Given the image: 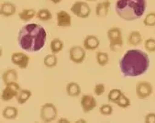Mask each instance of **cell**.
Instances as JSON below:
<instances>
[{"label": "cell", "mask_w": 155, "mask_h": 123, "mask_svg": "<svg viewBox=\"0 0 155 123\" xmlns=\"http://www.w3.org/2000/svg\"><path fill=\"white\" fill-rule=\"evenodd\" d=\"M118 66L124 77L140 76L150 67V58L143 51L131 49L127 51L120 58Z\"/></svg>", "instance_id": "6da1fadb"}, {"label": "cell", "mask_w": 155, "mask_h": 123, "mask_svg": "<svg viewBox=\"0 0 155 123\" xmlns=\"http://www.w3.org/2000/svg\"><path fill=\"white\" fill-rule=\"evenodd\" d=\"M47 40L46 29L37 23L23 26L18 34V44L25 52H37L41 51Z\"/></svg>", "instance_id": "7a4b0ae2"}, {"label": "cell", "mask_w": 155, "mask_h": 123, "mask_svg": "<svg viewBox=\"0 0 155 123\" xmlns=\"http://www.w3.org/2000/svg\"><path fill=\"white\" fill-rule=\"evenodd\" d=\"M146 8V0H117L115 10L121 19L134 21L143 16Z\"/></svg>", "instance_id": "3957f363"}, {"label": "cell", "mask_w": 155, "mask_h": 123, "mask_svg": "<svg viewBox=\"0 0 155 123\" xmlns=\"http://www.w3.org/2000/svg\"><path fill=\"white\" fill-rule=\"evenodd\" d=\"M107 39L109 41V49L111 52H117L124 44L122 32L118 27H112L107 32Z\"/></svg>", "instance_id": "277c9868"}, {"label": "cell", "mask_w": 155, "mask_h": 123, "mask_svg": "<svg viewBox=\"0 0 155 123\" xmlns=\"http://www.w3.org/2000/svg\"><path fill=\"white\" fill-rule=\"evenodd\" d=\"M41 118L45 123H51L56 119L58 116V109L53 103H45L41 108Z\"/></svg>", "instance_id": "5b68a950"}, {"label": "cell", "mask_w": 155, "mask_h": 123, "mask_svg": "<svg viewBox=\"0 0 155 123\" xmlns=\"http://www.w3.org/2000/svg\"><path fill=\"white\" fill-rule=\"evenodd\" d=\"M71 12L80 18H87L91 14V8L84 1H76L71 7Z\"/></svg>", "instance_id": "8992f818"}, {"label": "cell", "mask_w": 155, "mask_h": 123, "mask_svg": "<svg viewBox=\"0 0 155 123\" xmlns=\"http://www.w3.org/2000/svg\"><path fill=\"white\" fill-rule=\"evenodd\" d=\"M20 89H21V87H20L19 84H18V82H13V83L6 85L5 88L3 89L2 93H1L2 101L8 102L10 100H12L13 98H16Z\"/></svg>", "instance_id": "52a82bcc"}, {"label": "cell", "mask_w": 155, "mask_h": 123, "mask_svg": "<svg viewBox=\"0 0 155 123\" xmlns=\"http://www.w3.org/2000/svg\"><path fill=\"white\" fill-rule=\"evenodd\" d=\"M153 86L149 81H140L136 85V95L139 99H147L151 96Z\"/></svg>", "instance_id": "ba28073f"}, {"label": "cell", "mask_w": 155, "mask_h": 123, "mask_svg": "<svg viewBox=\"0 0 155 123\" xmlns=\"http://www.w3.org/2000/svg\"><path fill=\"white\" fill-rule=\"evenodd\" d=\"M86 50L81 46H73L69 50V59L74 64L80 65L84 63V61L86 58Z\"/></svg>", "instance_id": "9c48e42d"}, {"label": "cell", "mask_w": 155, "mask_h": 123, "mask_svg": "<svg viewBox=\"0 0 155 123\" xmlns=\"http://www.w3.org/2000/svg\"><path fill=\"white\" fill-rule=\"evenodd\" d=\"M10 60L12 64L18 66L19 69H26L29 65V56L21 52H16L11 54Z\"/></svg>", "instance_id": "30bf717a"}, {"label": "cell", "mask_w": 155, "mask_h": 123, "mask_svg": "<svg viewBox=\"0 0 155 123\" xmlns=\"http://www.w3.org/2000/svg\"><path fill=\"white\" fill-rule=\"evenodd\" d=\"M80 104H81V108L84 113H89L92 110H94L97 106V102L96 100V98L91 96V95H83L80 100Z\"/></svg>", "instance_id": "8fae6325"}, {"label": "cell", "mask_w": 155, "mask_h": 123, "mask_svg": "<svg viewBox=\"0 0 155 123\" xmlns=\"http://www.w3.org/2000/svg\"><path fill=\"white\" fill-rule=\"evenodd\" d=\"M57 26L60 28H69L72 26V17L65 10H59L56 13Z\"/></svg>", "instance_id": "7c38bea8"}, {"label": "cell", "mask_w": 155, "mask_h": 123, "mask_svg": "<svg viewBox=\"0 0 155 123\" xmlns=\"http://www.w3.org/2000/svg\"><path fill=\"white\" fill-rule=\"evenodd\" d=\"M99 46L100 41L95 35H88L83 41V47L86 51H96Z\"/></svg>", "instance_id": "4fadbf2b"}, {"label": "cell", "mask_w": 155, "mask_h": 123, "mask_svg": "<svg viewBox=\"0 0 155 123\" xmlns=\"http://www.w3.org/2000/svg\"><path fill=\"white\" fill-rule=\"evenodd\" d=\"M111 2L109 0H105L100 3H97L96 6V15L98 18H106L109 14Z\"/></svg>", "instance_id": "5bb4252c"}, {"label": "cell", "mask_w": 155, "mask_h": 123, "mask_svg": "<svg viewBox=\"0 0 155 123\" xmlns=\"http://www.w3.org/2000/svg\"><path fill=\"white\" fill-rule=\"evenodd\" d=\"M17 11L16 6L11 2H4L0 7V14L5 18H9L15 15Z\"/></svg>", "instance_id": "9a60e30c"}, {"label": "cell", "mask_w": 155, "mask_h": 123, "mask_svg": "<svg viewBox=\"0 0 155 123\" xmlns=\"http://www.w3.org/2000/svg\"><path fill=\"white\" fill-rule=\"evenodd\" d=\"M143 42L142 36L139 30H132L128 36V44L132 47L139 46Z\"/></svg>", "instance_id": "2e32d148"}, {"label": "cell", "mask_w": 155, "mask_h": 123, "mask_svg": "<svg viewBox=\"0 0 155 123\" xmlns=\"http://www.w3.org/2000/svg\"><path fill=\"white\" fill-rule=\"evenodd\" d=\"M18 75L15 69H8L2 75V80L5 85L13 82H18Z\"/></svg>", "instance_id": "e0dca14e"}, {"label": "cell", "mask_w": 155, "mask_h": 123, "mask_svg": "<svg viewBox=\"0 0 155 123\" xmlns=\"http://www.w3.org/2000/svg\"><path fill=\"white\" fill-rule=\"evenodd\" d=\"M66 94L71 98H78L81 94V86L76 82H70L66 85Z\"/></svg>", "instance_id": "ac0fdd59"}, {"label": "cell", "mask_w": 155, "mask_h": 123, "mask_svg": "<svg viewBox=\"0 0 155 123\" xmlns=\"http://www.w3.org/2000/svg\"><path fill=\"white\" fill-rule=\"evenodd\" d=\"M37 15V12L33 8H25L18 13V18L23 22H28L34 18Z\"/></svg>", "instance_id": "d6986e66"}, {"label": "cell", "mask_w": 155, "mask_h": 123, "mask_svg": "<svg viewBox=\"0 0 155 123\" xmlns=\"http://www.w3.org/2000/svg\"><path fill=\"white\" fill-rule=\"evenodd\" d=\"M31 96H32V93L29 89H20V91L18 92V94L16 98L17 102L20 105H23L28 101V99L31 98Z\"/></svg>", "instance_id": "ffe728a7"}, {"label": "cell", "mask_w": 155, "mask_h": 123, "mask_svg": "<svg viewBox=\"0 0 155 123\" xmlns=\"http://www.w3.org/2000/svg\"><path fill=\"white\" fill-rule=\"evenodd\" d=\"M2 116L6 119H15L18 116V110L16 107L8 106L2 111Z\"/></svg>", "instance_id": "44dd1931"}, {"label": "cell", "mask_w": 155, "mask_h": 123, "mask_svg": "<svg viewBox=\"0 0 155 123\" xmlns=\"http://www.w3.org/2000/svg\"><path fill=\"white\" fill-rule=\"evenodd\" d=\"M64 47V42L61 41V39H59V38L53 39L51 42V44H50L51 52V53H54V54H57V53L61 52V51H63Z\"/></svg>", "instance_id": "7402d4cb"}, {"label": "cell", "mask_w": 155, "mask_h": 123, "mask_svg": "<svg viewBox=\"0 0 155 123\" xmlns=\"http://www.w3.org/2000/svg\"><path fill=\"white\" fill-rule=\"evenodd\" d=\"M43 64L47 68H53L58 65V58L54 53L47 54L43 59Z\"/></svg>", "instance_id": "603a6c76"}, {"label": "cell", "mask_w": 155, "mask_h": 123, "mask_svg": "<svg viewBox=\"0 0 155 123\" xmlns=\"http://www.w3.org/2000/svg\"><path fill=\"white\" fill-rule=\"evenodd\" d=\"M96 60L99 66L105 67L109 63V55L105 52H97L96 55Z\"/></svg>", "instance_id": "cb8c5ba5"}, {"label": "cell", "mask_w": 155, "mask_h": 123, "mask_svg": "<svg viewBox=\"0 0 155 123\" xmlns=\"http://www.w3.org/2000/svg\"><path fill=\"white\" fill-rule=\"evenodd\" d=\"M36 18L40 20V21H49L52 18V14L51 12L48 9V8H41L37 12Z\"/></svg>", "instance_id": "d4e9b609"}, {"label": "cell", "mask_w": 155, "mask_h": 123, "mask_svg": "<svg viewBox=\"0 0 155 123\" xmlns=\"http://www.w3.org/2000/svg\"><path fill=\"white\" fill-rule=\"evenodd\" d=\"M117 107H119V108H128L130 105H131V101H130V99L125 95V94H122L120 97H119V98L116 101V103H115Z\"/></svg>", "instance_id": "484cf974"}, {"label": "cell", "mask_w": 155, "mask_h": 123, "mask_svg": "<svg viewBox=\"0 0 155 123\" xmlns=\"http://www.w3.org/2000/svg\"><path fill=\"white\" fill-rule=\"evenodd\" d=\"M123 94V92L119 88H113L109 91L107 95V99L111 103H116V101L119 98V97Z\"/></svg>", "instance_id": "4316f807"}, {"label": "cell", "mask_w": 155, "mask_h": 123, "mask_svg": "<svg viewBox=\"0 0 155 123\" xmlns=\"http://www.w3.org/2000/svg\"><path fill=\"white\" fill-rule=\"evenodd\" d=\"M143 24L146 27H154L155 26V12L148 13L143 19Z\"/></svg>", "instance_id": "83f0119b"}, {"label": "cell", "mask_w": 155, "mask_h": 123, "mask_svg": "<svg viewBox=\"0 0 155 123\" xmlns=\"http://www.w3.org/2000/svg\"><path fill=\"white\" fill-rule=\"evenodd\" d=\"M144 48H145L146 52H149V53L155 52V39L149 38V39L145 40V42H144Z\"/></svg>", "instance_id": "f1b7e54d"}, {"label": "cell", "mask_w": 155, "mask_h": 123, "mask_svg": "<svg viewBox=\"0 0 155 123\" xmlns=\"http://www.w3.org/2000/svg\"><path fill=\"white\" fill-rule=\"evenodd\" d=\"M99 112L103 116H110L113 113V108L110 104H103L99 108Z\"/></svg>", "instance_id": "f546056e"}, {"label": "cell", "mask_w": 155, "mask_h": 123, "mask_svg": "<svg viewBox=\"0 0 155 123\" xmlns=\"http://www.w3.org/2000/svg\"><path fill=\"white\" fill-rule=\"evenodd\" d=\"M106 92V85L103 83H98L94 87V93L96 96L100 97Z\"/></svg>", "instance_id": "4dcf8cb0"}, {"label": "cell", "mask_w": 155, "mask_h": 123, "mask_svg": "<svg viewBox=\"0 0 155 123\" xmlns=\"http://www.w3.org/2000/svg\"><path fill=\"white\" fill-rule=\"evenodd\" d=\"M144 122L145 123H155V113L150 112L146 114L144 118Z\"/></svg>", "instance_id": "1f68e13d"}, {"label": "cell", "mask_w": 155, "mask_h": 123, "mask_svg": "<svg viewBox=\"0 0 155 123\" xmlns=\"http://www.w3.org/2000/svg\"><path fill=\"white\" fill-rule=\"evenodd\" d=\"M57 122L58 123H70V121L67 118H59L57 120Z\"/></svg>", "instance_id": "d6a6232c"}, {"label": "cell", "mask_w": 155, "mask_h": 123, "mask_svg": "<svg viewBox=\"0 0 155 123\" xmlns=\"http://www.w3.org/2000/svg\"><path fill=\"white\" fill-rule=\"evenodd\" d=\"M49 1H51L53 4H59V3H61V1H63V0H49Z\"/></svg>", "instance_id": "836d02e7"}, {"label": "cell", "mask_w": 155, "mask_h": 123, "mask_svg": "<svg viewBox=\"0 0 155 123\" xmlns=\"http://www.w3.org/2000/svg\"><path fill=\"white\" fill-rule=\"evenodd\" d=\"M75 123H86V120L84 119V118H81V119H77L75 121Z\"/></svg>", "instance_id": "e575fe53"}, {"label": "cell", "mask_w": 155, "mask_h": 123, "mask_svg": "<svg viewBox=\"0 0 155 123\" xmlns=\"http://www.w3.org/2000/svg\"><path fill=\"white\" fill-rule=\"evenodd\" d=\"M85 1H87V2H95V1H97V0H85Z\"/></svg>", "instance_id": "d590c367"}]
</instances>
